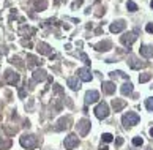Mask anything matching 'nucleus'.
I'll use <instances>...</instances> for the list:
<instances>
[{
  "instance_id": "7ed1b4c3",
  "label": "nucleus",
  "mask_w": 153,
  "mask_h": 150,
  "mask_svg": "<svg viewBox=\"0 0 153 150\" xmlns=\"http://www.w3.org/2000/svg\"><path fill=\"white\" fill-rule=\"evenodd\" d=\"M95 115H96L99 120L106 119V117L109 115V106L106 104L104 101H103V103H98V106L95 108Z\"/></svg>"
},
{
  "instance_id": "2f4dec72",
  "label": "nucleus",
  "mask_w": 153,
  "mask_h": 150,
  "mask_svg": "<svg viewBox=\"0 0 153 150\" xmlns=\"http://www.w3.org/2000/svg\"><path fill=\"white\" fill-rule=\"evenodd\" d=\"M11 63H16L18 66H24V65L21 63V60H19V57H11Z\"/></svg>"
},
{
  "instance_id": "f704fd0d",
  "label": "nucleus",
  "mask_w": 153,
  "mask_h": 150,
  "mask_svg": "<svg viewBox=\"0 0 153 150\" xmlns=\"http://www.w3.org/2000/svg\"><path fill=\"white\" fill-rule=\"evenodd\" d=\"M5 130H6V133H8V134H13V133L18 131V128H5Z\"/></svg>"
},
{
  "instance_id": "7c9ffc66",
  "label": "nucleus",
  "mask_w": 153,
  "mask_h": 150,
  "mask_svg": "<svg viewBox=\"0 0 153 150\" xmlns=\"http://www.w3.org/2000/svg\"><path fill=\"white\" fill-rule=\"evenodd\" d=\"M81 59H82V62H84L85 65H90V59H88L87 54H84V52H82V54H81Z\"/></svg>"
},
{
  "instance_id": "aec40b11",
  "label": "nucleus",
  "mask_w": 153,
  "mask_h": 150,
  "mask_svg": "<svg viewBox=\"0 0 153 150\" xmlns=\"http://www.w3.org/2000/svg\"><path fill=\"white\" fill-rule=\"evenodd\" d=\"M27 62H29V63H27L29 68H35V66L41 65V60H38V59L35 57V55H30V54L27 55Z\"/></svg>"
},
{
  "instance_id": "b1692460",
  "label": "nucleus",
  "mask_w": 153,
  "mask_h": 150,
  "mask_svg": "<svg viewBox=\"0 0 153 150\" xmlns=\"http://www.w3.org/2000/svg\"><path fill=\"white\" fill-rule=\"evenodd\" d=\"M150 79H152V74H150V73H144V74L139 76V82H141V84H144V82H148Z\"/></svg>"
},
{
  "instance_id": "473e14b6",
  "label": "nucleus",
  "mask_w": 153,
  "mask_h": 150,
  "mask_svg": "<svg viewBox=\"0 0 153 150\" xmlns=\"http://www.w3.org/2000/svg\"><path fill=\"white\" fill-rule=\"evenodd\" d=\"M145 30H147L148 33H153V22H152V24H147V27H145Z\"/></svg>"
},
{
  "instance_id": "cd10ccee",
  "label": "nucleus",
  "mask_w": 153,
  "mask_h": 150,
  "mask_svg": "<svg viewBox=\"0 0 153 150\" xmlns=\"http://www.w3.org/2000/svg\"><path fill=\"white\" fill-rule=\"evenodd\" d=\"M112 139H114V136H112L111 133H104V134H103V141L104 142H111Z\"/></svg>"
},
{
  "instance_id": "6ab92c4d",
  "label": "nucleus",
  "mask_w": 153,
  "mask_h": 150,
  "mask_svg": "<svg viewBox=\"0 0 153 150\" xmlns=\"http://www.w3.org/2000/svg\"><path fill=\"white\" fill-rule=\"evenodd\" d=\"M103 92L107 93V95H112V93L115 92V84L114 82H103Z\"/></svg>"
},
{
  "instance_id": "4c0bfd02",
  "label": "nucleus",
  "mask_w": 153,
  "mask_h": 150,
  "mask_svg": "<svg viewBox=\"0 0 153 150\" xmlns=\"http://www.w3.org/2000/svg\"><path fill=\"white\" fill-rule=\"evenodd\" d=\"M150 6H152V8H153V0H152V2H150Z\"/></svg>"
},
{
  "instance_id": "393cba45",
  "label": "nucleus",
  "mask_w": 153,
  "mask_h": 150,
  "mask_svg": "<svg viewBox=\"0 0 153 150\" xmlns=\"http://www.w3.org/2000/svg\"><path fill=\"white\" fill-rule=\"evenodd\" d=\"M109 76H111L112 79H117V78H123V79H126V74H123L122 71H112V73H109Z\"/></svg>"
},
{
  "instance_id": "9d476101",
  "label": "nucleus",
  "mask_w": 153,
  "mask_h": 150,
  "mask_svg": "<svg viewBox=\"0 0 153 150\" xmlns=\"http://www.w3.org/2000/svg\"><path fill=\"white\" fill-rule=\"evenodd\" d=\"M99 100V93L96 90H90V92L85 93V104H93Z\"/></svg>"
},
{
  "instance_id": "72a5a7b5",
  "label": "nucleus",
  "mask_w": 153,
  "mask_h": 150,
  "mask_svg": "<svg viewBox=\"0 0 153 150\" xmlns=\"http://www.w3.org/2000/svg\"><path fill=\"white\" fill-rule=\"evenodd\" d=\"M115 145H118V147L123 145V138H117V139H115Z\"/></svg>"
},
{
  "instance_id": "39448f33",
  "label": "nucleus",
  "mask_w": 153,
  "mask_h": 150,
  "mask_svg": "<svg viewBox=\"0 0 153 150\" xmlns=\"http://www.w3.org/2000/svg\"><path fill=\"white\" fill-rule=\"evenodd\" d=\"M5 82L10 85H14L19 82V74L16 71H13V70H6L5 73Z\"/></svg>"
},
{
  "instance_id": "0eeeda50",
  "label": "nucleus",
  "mask_w": 153,
  "mask_h": 150,
  "mask_svg": "<svg viewBox=\"0 0 153 150\" xmlns=\"http://www.w3.org/2000/svg\"><path fill=\"white\" fill-rule=\"evenodd\" d=\"M128 65L131 66L133 70H139V68H144V66H147V62H141L137 57H134V55H129V57H128Z\"/></svg>"
},
{
  "instance_id": "5701e85b",
  "label": "nucleus",
  "mask_w": 153,
  "mask_h": 150,
  "mask_svg": "<svg viewBox=\"0 0 153 150\" xmlns=\"http://www.w3.org/2000/svg\"><path fill=\"white\" fill-rule=\"evenodd\" d=\"M11 147V141L10 139H5L3 141L2 138H0V150H5V149H10Z\"/></svg>"
},
{
  "instance_id": "f257e3e1",
  "label": "nucleus",
  "mask_w": 153,
  "mask_h": 150,
  "mask_svg": "<svg viewBox=\"0 0 153 150\" xmlns=\"http://www.w3.org/2000/svg\"><path fill=\"white\" fill-rule=\"evenodd\" d=\"M139 120H141V117H139L136 112H128V114H125L122 117V123H123V126H125V128H131V126L137 125Z\"/></svg>"
},
{
  "instance_id": "c9c22d12",
  "label": "nucleus",
  "mask_w": 153,
  "mask_h": 150,
  "mask_svg": "<svg viewBox=\"0 0 153 150\" xmlns=\"http://www.w3.org/2000/svg\"><path fill=\"white\" fill-rule=\"evenodd\" d=\"M82 2H84V0H78V2H74V3H73V8H78V6H81Z\"/></svg>"
},
{
  "instance_id": "ddd939ff",
  "label": "nucleus",
  "mask_w": 153,
  "mask_h": 150,
  "mask_svg": "<svg viewBox=\"0 0 153 150\" xmlns=\"http://www.w3.org/2000/svg\"><path fill=\"white\" fill-rule=\"evenodd\" d=\"M111 48H112V44H111V41H109V40H104V41L95 44V49H96V51H99V52H106V51H109Z\"/></svg>"
},
{
  "instance_id": "20e7f679",
  "label": "nucleus",
  "mask_w": 153,
  "mask_h": 150,
  "mask_svg": "<svg viewBox=\"0 0 153 150\" xmlns=\"http://www.w3.org/2000/svg\"><path fill=\"white\" fill-rule=\"evenodd\" d=\"M90 120L88 119H82V120H79V123L76 125V128H78V133H79V136H85L88 131H90Z\"/></svg>"
},
{
  "instance_id": "a211bd4d",
  "label": "nucleus",
  "mask_w": 153,
  "mask_h": 150,
  "mask_svg": "<svg viewBox=\"0 0 153 150\" xmlns=\"http://www.w3.org/2000/svg\"><path fill=\"white\" fill-rule=\"evenodd\" d=\"M126 106V101L125 100H118V98H115V100H112V108H114V111L115 112H120L123 108Z\"/></svg>"
},
{
  "instance_id": "a878e982",
  "label": "nucleus",
  "mask_w": 153,
  "mask_h": 150,
  "mask_svg": "<svg viewBox=\"0 0 153 150\" xmlns=\"http://www.w3.org/2000/svg\"><path fill=\"white\" fill-rule=\"evenodd\" d=\"M19 33H21V35H33V33H35V29H30V27H27V29H21L19 30Z\"/></svg>"
},
{
  "instance_id": "58836bf2",
  "label": "nucleus",
  "mask_w": 153,
  "mask_h": 150,
  "mask_svg": "<svg viewBox=\"0 0 153 150\" xmlns=\"http://www.w3.org/2000/svg\"><path fill=\"white\" fill-rule=\"evenodd\" d=\"M101 150H109V149H107V147H103V149H101Z\"/></svg>"
},
{
  "instance_id": "4be33fe9",
  "label": "nucleus",
  "mask_w": 153,
  "mask_h": 150,
  "mask_svg": "<svg viewBox=\"0 0 153 150\" xmlns=\"http://www.w3.org/2000/svg\"><path fill=\"white\" fill-rule=\"evenodd\" d=\"M35 8L38 10V11H43V10L48 8V2H46V0H36V2H35Z\"/></svg>"
},
{
  "instance_id": "1a4fd4ad",
  "label": "nucleus",
  "mask_w": 153,
  "mask_h": 150,
  "mask_svg": "<svg viewBox=\"0 0 153 150\" xmlns=\"http://www.w3.org/2000/svg\"><path fill=\"white\" fill-rule=\"evenodd\" d=\"M78 76H79V79H81V81H84V82H90L92 78H93L88 68H79L78 70Z\"/></svg>"
},
{
  "instance_id": "f03ea898",
  "label": "nucleus",
  "mask_w": 153,
  "mask_h": 150,
  "mask_svg": "<svg viewBox=\"0 0 153 150\" xmlns=\"http://www.w3.org/2000/svg\"><path fill=\"white\" fill-rule=\"evenodd\" d=\"M19 142L24 149H35L38 145V138L35 134H24L19 139Z\"/></svg>"
},
{
  "instance_id": "f3484780",
  "label": "nucleus",
  "mask_w": 153,
  "mask_h": 150,
  "mask_svg": "<svg viewBox=\"0 0 153 150\" xmlns=\"http://www.w3.org/2000/svg\"><path fill=\"white\" fill-rule=\"evenodd\" d=\"M141 55H144L145 59H150V57H153V46L142 44V46H141Z\"/></svg>"
},
{
  "instance_id": "4468645a",
  "label": "nucleus",
  "mask_w": 153,
  "mask_h": 150,
  "mask_svg": "<svg viewBox=\"0 0 153 150\" xmlns=\"http://www.w3.org/2000/svg\"><path fill=\"white\" fill-rule=\"evenodd\" d=\"M36 51H38L39 54H43V55H51L52 54V52H51V46L46 44V43H38Z\"/></svg>"
},
{
  "instance_id": "2eb2a0df",
  "label": "nucleus",
  "mask_w": 153,
  "mask_h": 150,
  "mask_svg": "<svg viewBox=\"0 0 153 150\" xmlns=\"http://www.w3.org/2000/svg\"><path fill=\"white\" fill-rule=\"evenodd\" d=\"M66 82H68V87L71 90H79L81 89V82H79L78 76H71V78H68Z\"/></svg>"
},
{
  "instance_id": "412c9836",
  "label": "nucleus",
  "mask_w": 153,
  "mask_h": 150,
  "mask_svg": "<svg viewBox=\"0 0 153 150\" xmlns=\"http://www.w3.org/2000/svg\"><path fill=\"white\" fill-rule=\"evenodd\" d=\"M120 92L123 93V95H131V93H133V84H131V82H125V84L122 85Z\"/></svg>"
},
{
  "instance_id": "6e6552de",
  "label": "nucleus",
  "mask_w": 153,
  "mask_h": 150,
  "mask_svg": "<svg viewBox=\"0 0 153 150\" xmlns=\"http://www.w3.org/2000/svg\"><path fill=\"white\" fill-rule=\"evenodd\" d=\"M78 144H79V139L76 134H69L68 138H65V149L73 150L74 147H78Z\"/></svg>"
},
{
  "instance_id": "c756f323",
  "label": "nucleus",
  "mask_w": 153,
  "mask_h": 150,
  "mask_svg": "<svg viewBox=\"0 0 153 150\" xmlns=\"http://www.w3.org/2000/svg\"><path fill=\"white\" fill-rule=\"evenodd\" d=\"M145 106H147L148 111H153V98H148L147 101H145Z\"/></svg>"
},
{
  "instance_id": "423d86ee",
  "label": "nucleus",
  "mask_w": 153,
  "mask_h": 150,
  "mask_svg": "<svg viewBox=\"0 0 153 150\" xmlns=\"http://www.w3.org/2000/svg\"><path fill=\"white\" fill-rule=\"evenodd\" d=\"M137 40V35H136V32H128V33H123V36L120 38V41H122V44H125V46H131L133 43Z\"/></svg>"
},
{
  "instance_id": "dca6fc26",
  "label": "nucleus",
  "mask_w": 153,
  "mask_h": 150,
  "mask_svg": "<svg viewBox=\"0 0 153 150\" xmlns=\"http://www.w3.org/2000/svg\"><path fill=\"white\" fill-rule=\"evenodd\" d=\"M69 122H71V119H69V117H63V119H60V120H58V122H57V125H55V131H62V130H66V128H68V123Z\"/></svg>"
},
{
  "instance_id": "9b49d317",
  "label": "nucleus",
  "mask_w": 153,
  "mask_h": 150,
  "mask_svg": "<svg viewBox=\"0 0 153 150\" xmlns=\"http://www.w3.org/2000/svg\"><path fill=\"white\" fill-rule=\"evenodd\" d=\"M44 79H48V73L44 70H33V82H43Z\"/></svg>"
},
{
  "instance_id": "e433bc0d",
  "label": "nucleus",
  "mask_w": 153,
  "mask_h": 150,
  "mask_svg": "<svg viewBox=\"0 0 153 150\" xmlns=\"http://www.w3.org/2000/svg\"><path fill=\"white\" fill-rule=\"evenodd\" d=\"M150 136H152V138H153V128L150 130Z\"/></svg>"
},
{
  "instance_id": "f8f14e48",
  "label": "nucleus",
  "mask_w": 153,
  "mask_h": 150,
  "mask_svg": "<svg viewBox=\"0 0 153 150\" xmlns=\"http://www.w3.org/2000/svg\"><path fill=\"white\" fill-rule=\"evenodd\" d=\"M125 21L123 19H118V21H115V22H112L111 24V32L112 33H118V32H122L123 29H125Z\"/></svg>"
},
{
  "instance_id": "c85d7f7f",
  "label": "nucleus",
  "mask_w": 153,
  "mask_h": 150,
  "mask_svg": "<svg viewBox=\"0 0 153 150\" xmlns=\"http://www.w3.org/2000/svg\"><path fill=\"white\" fill-rule=\"evenodd\" d=\"M133 144H134L136 147H139V145H142V144H144V141H142V138H139V136H137V138H134V139H133Z\"/></svg>"
},
{
  "instance_id": "bb28decb",
  "label": "nucleus",
  "mask_w": 153,
  "mask_h": 150,
  "mask_svg": "<svg viewBox=\"0 0 153 150\" xmlns=\"http://www.w3.org/2000/svg\"><path fill=\"white\" fill-rule=\"evenodd\" d=\"M126 8H128L129 11H137V5H136L134 2H131V0H128V3H126Z\"/></svg>"
}]
</instances>
